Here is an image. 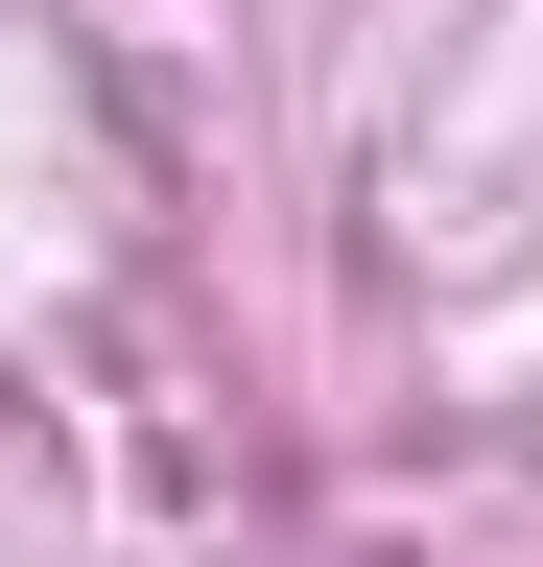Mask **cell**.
I'll return each mask as SVG.
<instances>
[]
</instances>
